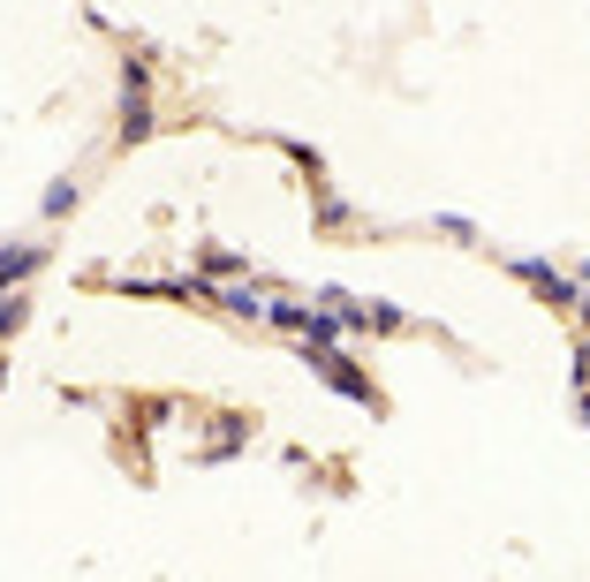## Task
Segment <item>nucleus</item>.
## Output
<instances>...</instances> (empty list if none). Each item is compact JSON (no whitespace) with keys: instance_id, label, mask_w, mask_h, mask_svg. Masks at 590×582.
<instances>
[{"instance_id":"1","label":"nucleus","mask_w":590,"mask_h":582,"mask_svg":"<svg viewBox=\"0 0 590 582\" xmlns=\"http://www.w3.org/2000/svg\"><path fill=\"white\" fill-rule=\"evenodd\" d=\"M39 257H45V249H0V280H23Z\"/></svg>"}]
</instances>
